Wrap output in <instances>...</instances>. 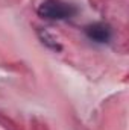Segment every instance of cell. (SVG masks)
I'll use <instances>...</instances> for the list:
<instances>
[{"mask_svg":"<svg viewBox=\"0 0 129 130\" xmlns=\"http://www.w3.org/2000/svg\"><path fill=\"white\" fill-rule=\"evenodd\" d=\"M76 6L62 0H44L38 6V15L46 20H67L76 15Z\"/></svg>","mask_w":129,"mask_h":130,"instance_id":"1","label":"cell"},{"mask_svg":"<svg viewBox=\"0 0 129 130\" xmlns=\"http://www.w3.org/2000/svg\"><path fill=\"white\" fill-rule=\"evenodd\" d=\"M85 35L99 44H105L111 39V29L108 24H103V23H94V24H90L85 27Z\"/></svg>","mask_w":129,"mask_h":130,"instance_id":"2","label":"cell"},{"mask_svg":"<svg viewBox=\"0 0 129 130\" xmlns=\"http://www.w3.org/2000/svg\"><path fill=\"white\" fill-rule=\"evenodd\" d=\"M40 39H41L43 44H46L49 48H52V50H55V52H59V50L62 48L61 44H59L49 32H46V30H40Z\"/></svg>","mask_w":129,"mask_h":130,"instance_id":"3","label":"cell"}]
</instances>
